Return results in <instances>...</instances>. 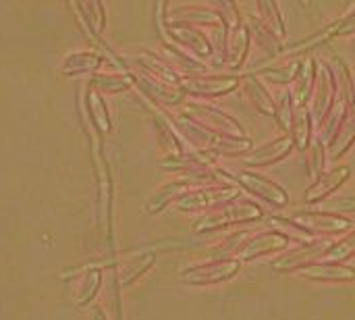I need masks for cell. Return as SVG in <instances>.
Wrapping results in <instances>:
<instances>
[{
	"mask_svg": "<svg viewBox=\"0 0 355 320\" xmlns=\"http://www.w3.org/2000/svg\"><path fill=\"white\" fill-rule=\"evenodd\" d=\"M231 35H233V44L227 50V54H229L227 65L233 67V69H239L243 65L245 56H248V48H250V27L245 23H241Z\"/></svg>",
	"mask_w": 355,
	"mask_h": 320,
	"instance_id": "obj_23",
	"label": "cell"
},
{
	"mask_svg": "<svg viewBox=\"0 0 355 320\" xmlns=\"http://www.w3.org/2000/svg\"><path fill=\"white\" fill-rule=\"evenodd\" d=\"M241 77L237 75H206V77H189L181 81V92L200 96V98H218L231 94L239 87Z\"/></svg>",
	"mask_w": 355,
	"mask_h": 320,
	"instance_id": "obj_8",
	"label": "cell"
},
{
	"mask_svg": "<svg viewBox=\"0 0 355 320\" xmlns=\"http://www.w3.org/2000/svg\"><path fill=\"white\" fill-rule=\"evenodd\" d=\"M223 177H227V179H233V181H237L241 187H245L250 194H254V196H258V198H262V200H266L268 204H272V206H285L287 202H289V194L277 183V181H272V179H268V177H264V175H260V173H254V171H239V173H235V175H231V173H227V171H218Z\"/></svg>",
	"mask_w": 355,
	"mask_h": 320,
	"instance_id": "obj_6",
	"label": "cell"
},
{
	"mask_svg": "<svg viewBox=\"0 0 355 320\" xmlns=\"http://www.w3.org/2000/svg\"><path fill=\"white\" fill-rule=\"evenodd\" d=\"M281 225L293 227L300 233L308 235H318V233H345L354 227V221L349 217L333 214V212H316V210H306V212H295L291 219H275Z\"/></svg>",
	"mask_w": 355,
	"mask_h": 320,
	"instance_id": "obj_3",
	"label": "cell"
},
{
	"mask_svg": "<svg viewBox=\"0 0 355 320\" xmlns=\"http://www.w3.org/2000/svg\"><path fill=\"white\" fill-rule=\"evenodd\" d=\"M241 81H243L248 94L252 96L254 104L258 106V110H260L262 115L275 117V112H277V102L272 100V94L266 90V85L260 81V77H258L256 73H245V75L241 77Z\"/></svg>",
	"mask_w": 355,
	"mask_h": 320,
	"instance_id": "obj_18",
	"label": "cell"
},
{
	"mask_svg": "<svg viewBox=\"0 0 355 320\" xmlns=\"http://www.w3.org/2000/svg\"><path fill=\"white\" fill-rule=\"evenodd\" d=\"M100 281H102L100 271H92V273L87 275L85 285H83V289H81V294H79V304H81V306L89 304V300L96 296V292L100 289Z\"/></svg>",
	"mask_w": 355,
	"mask_h": 320,
	"instance_id": "obj_36",
	"label": "cell"
},
{
	"mask_svg": "<svg viewBox=\"0 0 355 320\" xmlns=\"http://www.w3.org/2000/svg\"><path fill=\"white\" fill-rule=\"evenodd\" d=\"M312 110L310 115L316 119V121H324L329 117V110L335 102V96H337V79H335V73L331 67L322 65L318 67V73H316V85H314V92H312Z\"/></svg>",
	"mask_w": 355,
	"mask_h": 320,
	"instance_id": "obj_9",
	"label": "cell"
},
{
	"mask_svg": "<svg viewBox=\"0 0 355 320\" xmlns=\"http://www.w3.org/2000/svg\"><path fill=\"white\" fill-rule=\"evenodd\" d=\"M352 256H355V231L349 233L345 239H341L339 244H333L331 250L324 254L322 262H343Z\"/></svg>",
	"mask_w": 355,
	"mask_h": 320,
	"instance_id": "obj_33",
	"label": "cell"
},
{
	"mask_svg": "<svg viewBox=\"0 0 355 320\" xmlns=\"http://www.w3.org/2000/svg\"><path fill=\"white\" fill-rule=\"evenodd\" d=\"M291 140L297 150H308L310 148V137H312V115L308 108H295L293 121H291Z\"/></svg>",
	"mask_w": 355,
	"mask_h": 320,
	"instance_id": "obj_20",
	"label": "cell"
},
{
	"mask_svg": "<svg viewBox=\"0 0 355 320\" xmlns=\"http://www.w3.org/2000/svg\"><path fill=\"white\" fill-rule=\"evenodd\" d=\"M300 62H302V60H293V62L283 65V67L262 69V71H258L256 75H262V77H266V79H270V81H275V83H289V81H293V79L297 77ZM252 73H254V71H252Z\"/></svg>",
	"mask_w": 355,
	"mask_h": 320,
	"instance_id": "obj_30",
	"label": "cell"
},
{
	"mask_svg": "<svg viewBox=\"0 0 355 320\" xmlns=\"http://www.w3.org/2000/svg\"><path fill=\"white\" fill-rule=\"evenodd\" d=\"M352 175L349 167H337L329 173H322V177L318 181H314L308 190H306V202L314 204V202H322L327 196H331L335 190H339Z\"/></svg>",
	"mask_w": 355,
	"mask_h": 320,
	"instance_id": "obj_13",
	"label": "cell"
},
{
	"mask_svg": "<svg viewBox=\"0 0 355 320\" xmlns=\"http://www.w3.org/2000/svg\"><path fill=\"white\" fill-rule=\"evenodd\" d=\"M87 112H89V119L94 121L96 129L100 131H110L112 129V123H110V115H108V108H106V102L100 94L96 92H87Z\"/></svg>",
	"mask_w": 355,
	"mask_h": 320,
	"instance_id": "obj_27",
	"label": "cell"
},
{
	"mask_svg": "<svg viewBox=\"0 0 355 320\" xmlns=\"http://www.w3.org/2000/svg\"><path fill=\"white\" fill-rule=\"evenodd\" d=\"M262 219V208L250 200H235L231 204L218 206L212 212L204 214L196 225L193 233H212L218 229H225L235 223H248V221H260Z\"/></svg>",
	"mask_w": 355,
	"mask_h": 320,
	"instance_id": "obj_2",
	"label": "cell"
},
{
	"mask_svg": "<svg viewBox=\"0 0 355 320\" xmlns=\"http://www.w3.org/2000/svg\"><path fill=\"white\" fill-rule=\"evenodd\" d=\"M162 27H164V31H166L171 37H175L179 44H183V46H187V48H191V50L198 52L200 56H210V54H212V44H210V40H208L202 31L193 29L191 25L162 23Z\"/></svg>",
	"mask_w": 355,
	"mask_h": 320,
	"instance_id": "obj_14",
	"label": "cell"
},
{
	"mask_svg": "<svg viewBox=\"0 0 355 320\" xmlns=\"http://www.w3.org/2000/svg\"><path fill=\"white\" fill-rule=\"evenodd\" d=\"M135 62L139 65V67H144L146 71H152L154 75H158L160 79H164L166 83H173V85H179L181 87V77L173 71V67H168L166 62H162L158 56H154L152 52H144L139 58H135Z\"/></svg>",
	"mask_w": 355,
	"mask_h": 320,
	"instance_id": "obj_24",
	"label": "cell"
},
{
	"mask_svg": "<svg viewBox=\"0 0 355 320\" xmlns=\"http://www.w3.org/2000/svg\"><path fill=\"white\" fill-rule=\"evenodd\" d=\"M316 65L318 62L312 56L302 58V62H300V71H297V77H295V90L291 92L293 100H295V108H306V102H308V98L314 92L316 73H318Z\"/></svg>",
	"mask_w": 355,
	"mask_h": 320,
	"instance_id": "obj_16",
	"label": "cell"
},
{
	"mask_svg": "<svg viewBox=\"0 0 355 320\" xmlns=\"http://www.w3.org/2000/svg\"><path fill=\"white\" fill-rule=\"evenodd\" d=\"M308 173H310V179L312 183L318 181L322 177V171H324V146H322V140H314L308 148Z\"/></svg>",
	"mask_w": 355,
	"mask_h": 320,
	"instance_id": "obj_29",
	"label": "cell"
},
{
	"mask_svg": "<svg viewBox=\"0 0 355 320\" xmlns=\"http://www.w3.org/2000/svg\"><path fill=\"white\" fill-rule=\"evenodd\" d=\"M293 242H300L295 237H289L281 231H264V233H258V235H252L243 248L239 250V260H254L258 256H264V254H270V252H277V250H283L287 248L289 244Z\"/></svg>",
	"mask_w": 355,
	"mask_h": 320,
	"instance_id": "obj_10",
	"label": "cell"
},
{
	"mask_svg": "<svg viewBox=\"0 0 355 320\" xmlns=\"http://www.w3.org/2000/svg\"><path fill=\"white\" fill-rule=\"evenodd\" d=\"M239 198V187L233 183L227 185H210L200 190H187L181 198H177V206L181 210H204V208H218L231 204V200Z\"/></svg>",
	"mask_w": 355,
	"mask_h": 320,
	"instance_id": "obj_5",
	"label": "cell"
},
{
	"mask_svg": "<svg viewBox=\"0 0 355 320\" xmlns=\"http://www.w3.org/2000/svg\"><path fill=\"white\" fill-rule=\"evenodd\" d=\"M94 320H106L104 319V312H102L100 308H96V310H94Z\"/></svg>",
	"mask_w": 355,
	"mask_h": 320,
	"instance_id": "obj_39",
	"label": "cell"
},
{
	"mask_svg": "<svg viewBox=\"0 0 355 320\" xmlns=\"http://www.w3.org/2000/svg\"><path fill=\"white\" fill-rule=\"evenodd\" d=\"M355 142V104L347 106L339 129L335 131V137L331 140V148H333V158L343 156Z\"/></svg>",
	"mask_w": 355,
	"mask_h": 320,
	"instance_id": "obj_19",
	"label": "cell"
},
{
	"mask_svg": "<svg viewBox=\"0 0 355 320\" xmlns=\"http://www.w3.org/2000/svg\"><path fill=\"white\" fill-rule=\"evenodd\" d=\"M193 181L191 179H181V181H173V183H168V185H164L150 202H148V206H146V210L150 212V214H156V212H160L171 200H177V198H181L187 190H189V185H191Z\"/></svg>",
	"mask_w": 355,
	"mask_h": 320,
	"instance_id": "obj_22",
	"label": "cell"
},
{
	"mask_svg": "<svg viewBox=\"0 0 355 320\" xmlns=\"http://www.w3.org/2000/svg\"><path fill=\"white\" fill-rule=\"evenodd\" d=\"M185 119H181V129L183 133H187V137L200 146L204 152L210 154H220V152H245L252 150V140L250 137H231V135H223L218 131L208 129L206 125L198 123L196 119H191L189 115H183Z\"/></svg>",
	"mask_w": 355,
	"mask_h": 320,
	"instance_id": "obj_1",
	"label": "cell"
},
{
	"mask_svg": "<svg viewBox=\"0 0 355 320\" xmlns=\"http://www.w3.org/2000/svg\"><path fill=\"white\" fill-rule=\"evenodd\" d=\"M258 8V19L262 21V25L279 40H283L287 35V27H285V19L281 15V8L277 2H258L256 4Z\"/></svg>",
	"mask_w": 355,
	"mask_h": 320,
	"instance_id": "obj_21",
	"label": "cell"
},
{
	"mask_svg": "<svg viewBox=\"0 0 355 320\" xmlns=\"http://www.w3.org/2000/svg\"><path fill=\"white\" fill-rule=\"evenodd\" d=\"M295 148L291 135H281L268 144H264L262 148L254 150L250 156L243 158V165L245 167H266V165H272V162H279L283 160L285 156H289V152Z\"/></svg>",
	"mask_w": 355,
	"mask_h": 320,
	"instance_id": "obj_11",
	"label": "cell"
},
{
	"mask_svg": "<svg viewBox=\"0 0 355 320\" xmlns=\"http://www.w3.org/2000/svg\"><path fill=\"white\" fill-rule=\"evenodd\" d=\"M252 235H250V231H237V233H231L229 237H225L218 246H214V250H212V254L216 256V258H231L229 254H233L235 250H241L243 248V244L250 239Z\"/></svg>",
	"mask_w": 355,
	"mask_h": 320,
	"instance_id": "obj_32",
	"label": "cell"
},
{
	"mask_svg": "<svg viewBox=\"0 0 355 320\" xmlns=\"http://www.w3.org/2000/svg\"><path fill=\"white\" fill-rule=\"evenodd\" d=\"M156 262V254L154 252H150V254H141V256H137V260L133 262V271H129L127 275H123V285H129V283H133L139 275H144L152 264Z\"/></svg>",
	"mask_w": 355,
	"mask_h": 320,
	"instance_id": "obj_35",
	"label": "cell"
},
{
	"mask_svg": "<svg viewBox=\"0 0 355 320\" xmlns=\"http://www.w3.org/2000/svg\"><path fill=\"white\" fill-rule=\"evenodd\" d=\"M295 100H293V94L291 92H283L281 94V100L277 104V112L275 117L279 119V123L283 125V129H291V121H293V115H295V108H293Z\"/></svg>",
	"mask_w": 355,
	"mask_h": 320,
	"instance_id": "obj_34",
	"label": "cell"
},
{
	"mask_svg": "<svg viewBox=\"0 0 355 320\" xmlns=\"http://www.w3.org/2000/svg\"><path fill=\"white\" fill-rule=\"evenodd\" d=\"M173 56H175V60L177 62H181V65H185V69H191V71H204V65L200 62V60H196V58H191L189 54H185L183 50H179L177 46H173V44H166L164 46Z\"/></svg>",
	"mask_w": 355,
	"mask_h": 320,
	"instance_id": "obj_38",
	"label": "cell"
},
{
	"mask_svg": "<svg viewBox=\"0 0 355 320\" xmlns=\"http://www.w3.org/2000/svg\"><path fill=\"white\" fill-rule=\"evenodd\" d=\"M133 81H135V75H131V73H125V75H94L92 77L94 85H98L102 90H108V92L127 90Z\"/></svg>",
	"mask_w": 355,
	"mask_h": 320,
	"instance_id": "obj_31",
	"label": "cell"
},
{
	"mask_svg": "<svg viewBox=\"0 0 355 320\" xmlns=\"http://www.w3.org/2000/svg\"><path fill=\"white\" fill-rule=\"evenodd\" d=\"M171 23L177 25H189V23H200V25H220V12L210 10L206 6H181L171 10Z\"/></svg>",
	"mask_w": 355,
	"mask_h": 320,
	"instance_id": "obj_17",
	"label": "cell"
},
{
	"mask_svg": "<svg viewBox=\"0 0 355 320\" xmlns=\"http://www.w3.org/2000/svg\"><path fill=\"white\" fill-rule=\"evenodd\" d=\"M102 62H104V56L98 54V52H75V54H71V56L62 62V69H64L67 73L75 75V73L94 71V69H98Z\"/></svg>",
	"mask_w": 355,
	"mask_h": 320,
	"instance_id": "obj_26",
	"label": "cell"
},
{
	"mask_svg": "<svg viewBox=\"0 0 355 320\" xmlns=\"http://www.w3.org/2000/svg\"><path fill=\"white\" fill-rule=\"evenodd\" d=\"M300 275L306 279H312V281H339V283L355 281V269L343 264V262L306 264V269H302Z\"/></svg>",
	"mask_w": 355,
	"mask_h": 320,
	"instance_id": "obj_15",
	"label": "cell"
},
{
	"mask_svg": "<svg viewBox=\"0 0 355 320\" xmlns=\"http://www.w3.org/2000/svg\"><path fill=\"white\" fill-rule=\"evenodd\" d=\"M187 115L191 119H196L198 123L206 125L212 131H218L223 135H231V137H248L245 129L239 121H235L229 112H225L218 106L212 104H200V102H189L187 106Z\"/></svg>",
	"mask_w": 355,
	"mask_h": 320,
	"instance_id": "obj_7",
	"label": "cell"
},
{
	"mask_svg": "<svg viewBox=\"0 0 355 320\" xmlns=\"http://www.w3.org/2000/svg\"><path fill=\"white\" fill-rule=\"evenodd\" d=\"M331 246H333V244H327V242H306L297 252L287 254V256H283L281 260H277V262L272 264V269H275V271H281V273L293 271V269H302L304 262L322 260L324 254L331 250Z\"/></svg>",
	"mask_w": 355,
	"mask_h": 320,
	"instance_id": "obj_12",
	"label": "cell"
},
{
	"mask_svg": "<svg viewBox=\"0 0 355 320\" xmlns=\"http://www.w3.org/2000/svg\"><path fill=\"white\" fill-rule=\"evenodd\" d=\"M241 269V260L231 256V258H214L208 264H193L181 271V281L187 285H210V283H220L229 281L235 277Z\"/></svg>",
	"mask_w": 355,
	"mask_h": 320,
	"instance_id": "obj_4",
	"label": "cell"
},
{
	"mask_svg": "<svg viewBox=\"0 0 355 320\" xmlns=\"http://www.w3.org/2000/svg\"><path fill=\"white\" fill-rule=\"evenodd\" d=\"M135 81L146 90V94L152 98V100H158V102H166V104H177L183 100V92L181 90H168L164 83H158L154 79H148V77H135Z\"/></svg>",
	"mask_w": 355,
	"mask_h": 320,
	"instance_id": "obj_25",
	"label": "cell"
},
{
	"mask_svg": "<svg viewBox=\"0 0 355 320\" xmlns=\"http://www.w3.org/2000/svg\"><path fill=\"white\" fill-rule=\"evenodd\" d=\"M331 37H333V35H331L329 27H324L322 31H318V33L310 35L308 40H302V42H295V44L287 46V48H285V52H283L281 56L289 58V56H295V54H304V52H308V50H314V48H318L320 44L329 42Z\"/></svg>",
	"mask_w": 355,
	"mask_h": 320,
	"instance_id": "obj_28",
	"label": "cell"
},
{
	"mask_svg": "<svg viewBox=\"0 0 355 320\" xmlns=\"http://www.w3.org/2000/svg\"><path fill=\"white\" fill-rule=\"evenodd\" d=\"M354 48H355V42H354Z\"/></svg>",
	"mask_w": 355,
	"mask_h": 320,
	"instance_id": "obj_40",
	"label": "cell"
},
{
	"mask_svg": "<svg viewBox=\"0 0 355 320\" xmlns=\"http://www.w3.org/2000/svg\"><path fill=\"white\" fill-rule=\"evenodd\" d=\"M329 31H331V35H333V37H335V35H349V33H354L355 10H352V12H349V15H345V17H341L339 21L331 23V25H329Z\"/></svg>",
	"mask_w": 355,
	"mask_h": 320,
	"instance_id": "obj_37",
	"label": "cell"
}]
</instances>
